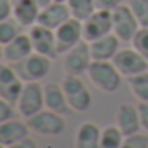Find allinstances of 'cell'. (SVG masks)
I'll return each mask as SVG.
<instances>
[{"label":"cell","instance_id":"7402d4cb","mask_svg":"<svg viewBox=\"0 0 148 148\" xmlns=\"http://www.w3.org/2000/svg\"><path fill=\"white\" fill-rule=\"evenodd\" d=\"M129 89L132 92V96L138 101H146L148 103V70L138 75H132L127 79Z\"/></svg>","mask_w":148,"mask_h":148},{"label":"cell","instance_id":"8fae6325","mask_svg":"<svg viewBox=\"0 0 148 148\" xmlns=\"http://www.w3.org/2000/svg\"><path fill=\"white\" fill-rule=\"evenodd\" d=\"M56 33V47H58V54H64L68 52L71 47H75L80 40H84V30H82V21L70 18L68 21H64L59 28L54 30Z\"/></svg>","mask_w":148,"mask_h":148},{"label":"cell","instance_id":"8992f818","mask_svg":"<svg viewBox=\"0 0 148 148\" xmlns=\"http://www.w3.org/2000/svg\"><path fill=\"white\" fill-rule=\"evenodd\" d=\"M92 63L91 49L87 40H80L75 47H71L68 52H64L63 59V71L64 75H84L89 70V64Z\"/></svg>","mask_w":148,"mask_h":148},{"label":"cell","instance_id":"4dcf8cb0","mask_svg":"<svg viewBox=\"0 0 148 148\" xmlns=\"http://www.w3.org/2000/svg\"><path fill=\"white\" fill-rule=\"evenodd\" d=\"M98 9H106V11H113L117 5H120L124 0H94Z\"/></svg>","mask_w":148,"mask_h":148},{"label":"cell","instance_id":"d4e9b609","mask_svg":"<svg viewBox=\"0 0 148 148\" xmlns=\"http://www.w3.org/2000/svg\"><path fill=\"white\" fill-rule=\"evenodd\" d=\"M131 45L148 61V26H141L131 40Z\"/></svg>","mask_w":148,"mask_h":148},{"label":"cell","instance_id":"ac0fdd59","mask_svg":"<svg viewBox=\"0 0 148 148\" xmlns=\"http://www.w3.org/2000/svg\"><path fill=\"white\" fill-rule=\"evenodd\" d=\"M30 136V127L26 120H16L14 117L0 124V143L4 146H11Z\"/></svg>","mask_w":148,"mask_h":148},{"label":"cell","instance_id":"603a6c76","mask_svg":"<svg viewBox=\"0 0 148 148\" xmlns=\"http://www.w3.org/2000/svg\"><path fill=\"white\" fill-rule=\"evenodd\" d=\"M124 134L115 124H110L101 129V138H99V148H120L124 141Z\"/></svg>","mask_w":148,"mask_h":148},{"label":"cell","instance_id":"d6a6232c","mask_svg":"<svg viewBox=\"0 0 148 148\" xmlns=\"http://www.w3.org/2000/svg\"><path fill=\"white\" fill-rule=\"evenodd\" d=\"M35 2H37L40 7H45L47 4H51V2H52V0H35Z\"/></svg>","mask_w":148,"mask_h":148},{"label":"cell","instance_id":"e575fe53","mask_svg":"<svg viewBox=\"0 0 148 148\" xmlns=\"http://www.w3.org/2000/svg\"><path fill=\"white\" fill-rule=\"evenodd\" d=\"M56 2H66V0H56Z\"/></svg>","mask_w":148,"mask_h":148},{"label":"cell","instance_id":"1f68e13d","mask_svg":"<svg viewBox=\"0 0 148 148\" xmlns=\"http://www.w3.org/2000/svg\"><path fill=\"white\" fill-rule=\"evenodd\" d=\"M5 148H37V143H35V139H32L28 136V138H25V139H21L11 146H5Z\"/></svg>","mask_w":148,"mask_h":148},{"label":"cell","instance_id":"e0dca14e","mask_svg":"<svg viewBox=\"0 0 148 148\" xmlns=\"http://www.w3.org/2000/svg\"><path fill=\"white\" fill-rule=\"evenodd\" d=\"M89 49L94 61H112L117 51L120 49V40L115 33H108L101 38L89 42Z\"/></svg>","mask_w":148,"mask_h":148},{"label":"cell","instance_id":"277c9868","mask_svg":"<svg viewBox=\"0 0 148 148\" xmlns=\"http://www.w3.org/2000/svg\"><path fill=\"white\" fill-rule=\"evenodd\" d=\"M26 124H28L30 131L42 134V136H59L66 129L64 115H59L47 108H44L38 113H35L33 117L26 119Z\"/></svg>","mask_w":148,"mask_h":148},{"label":"cell","instance_id":"30bf717a","mask_svg":"<svg viewBox=\"0 0 148 148\" xmlns=\"http://www.w3.org/2000/svg\"><path fill=\"white\" fill-rule=\"evenodd\" d=\"M25 80L19 77L16 68H12L9 63H0V98L12 103L16 106V101L23 91Z\"/></svg>","mask_w":148,"mask_h":148},{"label":"cell","instance_id":"4316f807","mask_svg":"<svg viewBox=\"0 0 148 148\" xmlns=\"http://www.w3.org/2000/svg\"><path fill=\"white\" fill-rule=\"evenodd\" d=\"M120 148H148V134L139 131L136 134L125 136Z\"/></svg>","mask_w":148,"mask_h":148},{"label":"cell","instance_id":"8d00e7d4","mask_svg":"<svg viewBox=\"0 0 148 148\" xmlns=\"http://www.w3.org/2000/svg\"><path fill=\"white\" fill-rule=\"evenodd\" d=\"M0 148H5V146H4V145H2V143H0Z\"/></svg>","mask_w":148,"mask_h":148},{"label":"cell","instance_id":"83f0119b","mask_svg":"<svg viewBox=\"0 0 148 148\" xmlns=\"http://www.w3.org/2000/svg\"><path fill=\"white\" fill-rule=\"evenodd\" d=\"M14 117V105L5 101L4 98H0V124L9 120Z\"/></svg>","mask_w":148,"mask_h":148},{"label":"cell","instance_id":"ffe728a7","mask_svg":"<svg viewBox=\"0 0 148 148\" xmlns=\"http://www.w3.org/2000/svg\"><path fill=\"white\" fill-rule=\"evenodd\" d=\"M38 14H40V5L35 2V0H19V2L14 4L12 18L23 28H30V26L37 25Z\"/></svg>","mask_w":148,"mask_h":148},{"label":"cell","instance_id":"cb8c5ba5","mask_svg":"<svg viewBox=\"0 0 148 148\" xmlns=\"http://www.w3.org/2000/svg\"><path fill=\"white\" fill-rule=\"evenodd\" d=\"M21 30H23V26L14 18L0 21V44H2V45L9 44L11 40H14L21 33Z\"/></svg>","mask_w":148,"mask_h":148},{"label":"cell","instance_id":"836d02e7","mask_svg":"<svg viewBox=\"0 0 148 148\" xmlns=\"http://www.w3.org/2000/svg\"><path fill=\"white\" fill-rule=\"evenodd\" d=\"M2 61H4V45L0 44V63H2Z\"/></svg>","mask_w":148,"mask_h":148},{"label":"cell","instance_id":"5bb4252c","mask_svg":"<svg viewBox=\"0 0 148 148\" xmlns=\"http://www.w3.org/2000/svg\"><path fill=\"white\" fill-rule=\"evenodd\" d=\"M115 125L120 129L124 136H131L141 131V122H139V113L138 106L131 103H122L117 108L115 115Z\"/></svg>","mask_w":148,"mask_h":148},{"label":"cell","instance_id":"d590c367","mask_svg":"<svg viewBox=\"0 0 148 148\" xmlns=\"http://www.w3.org/2000/svg\"><path fill=\"white\" fill-rule=\"evenodd\" d=\"M16 2H19V0H12V4H16Z\"/></svg>","mask_w":148,"mask_h":148},{"label":"cell","instance_id":"d6986e66","mask_svg":"<svg viewBox=\"0 0 148 148\" xmlns=\"http://www.w3.org/2000/svg\"><path fill=\"white\" fill-rule=\"evenodd\" d=\"M101 127L96 122H82L75 131V148H99Z\"/></svg>","mask_w":148,"mask_h":148},{"label":"cell","instance_id":"3957f363","mask_svg":"<svg viewBox=\"0 0 148 148\" xmlns=\"http://www.w3.org/2000/svg\"><path fill=\"white\" fill-rule=\"evenodd\" d=\"M14 68H16V71L19 73V77L25 82H40L42 79H45L51 73L52 59L44 56V54L32 52L21 63L14 64Z\"/></svg>","mask_w":148,"mask_h":148},{"label":"cell","instance_id":"f546056e","mask_svg":"<svg viewBox=\"0 0 148 148\" xmlns=\"http://www.w3.org/2000/svg\"><path fill=\"white\" fill-rule=\"evenodd\" d=\"M12 12H14L12 0H0V21L12 18Z\"/></svg>","mask_w":148,"mask_h":148},{"label":"cell","instance_id":"7a4b0ae2","mask_svg":"<svg viewBox=\"0 0 148 148\" xmlns=\"http://www.w3.org/2000/svg\"><path fill=\"white\" fill-rule=\"evenodd\" d=\"M61 86H63V91H64V96H66V101L71 112L84 113L91 108L92 94L79 75H64Z\"/></svg>","mask_w":148,"mask_h":148},{"label":"cell","instance_id":"f1b7e54d","mask_svg":"<svg viewBox=\"0 0 148 148\" xmlns=\"http://www.w3.org/2000/svg\"><path fill=\"white\" fill-rule=\"evenodd\" d=\"M138 113H139V122H141V129L145 132H148V103L146 101H138Z\"/></svg>","mask_w":148,"mask_h":148},{"label":"cell","instance_id":"ba28073f","mask_svg":"<svg viewBox=\"0 0 148 148\" xmlns=\"http://www.w3.org/2000/svg\"><path fill=\"white\" fill-rule=\"evenodd\" d=\"M112 63L115 64V68L120 71V75L129 79L132 75H138V73H143L148 70V61L131 45L125 49H119L117 54L113 56Z\"/></svg>","mask_w":148,"mask_h":148},{"label":"cell","instance_id":"4fadbf2b","mask_svg":"<svg viewBox=\"0 0 148 148\" xmlns=\"http://www.w3.org/2000/svg\"><path fill=\"white\" fill-rule=\"evenodd\" d=\"M70 18H71V14H70V9H68L66 2H56V0H52L45 7H40V14H38L37 23L44 25L51 30H56L64 21H68Z\"/></svg>","mask_w":148,"mask_h":148},{"label":"cell","instance_id":"9c48e42d","mask_svg":"<svg viewBox=\"0 0 148 148\" xmlns=\"http://www.w3.org/2000/svg\"><path fill=\"white\" fill-rule=\"evenodd\" d=\"M84 40L92 42L96 38H101L108 33H113V23H112V11L106 9H96L84 23Z\"/></svg>","mask_w":148,"mask_h":148},{"label":"cell","instance_id":"52a82bcc","mask_svg":"<svg viewBox=\"0 0 148 148\" xmlns=\"http://www.w3.org/2000/svg\"><path fill=\"white\" fill-rule=\"evenodd\" d=\"M112 23H113V33L119 37L120 42H131L136 32L141 28L129 4H120L112 11Z\"/></svg>","mask_w":148,"mask_h":148},{"label":"cell","instance_id":"7c38bea8","mask_svg":"<svg viewBox=\"0 0 148 148\" xmlns=\"http://www.w3.org/2000/svg\"><path fill=\"white\" fill-rule=\"evenodd\" d=\"M28 35L33 45V52L44 54L51 59L58 56V47H56V33L54 30L44 26V25H33L28 28Z\"/></svg>","mask_w":148,"mask_h":148},{"label":"cell","instance_id":"44dd1931","mask_svg":"<svg viewBox=\"0 0 148 148\" xmlns=\"http://www.w3.org/2000/svg\"><path fill=\"white\" fill-rule=\"evenodd\" d=\"M66 5L70 9L71 18H75L82 23L98 9L94 0H66Z\"/></svg>","mask_w":148,"mask_h":148},{"label":"cell","instance_id":"484cf974","mask_svg":"<svg viewBox=\"0 0 148 148\" xmlns=\"http://www.w3.org/2000/svg\"><path fill=\"white\" fill-rule=\"evenodd\" d=\"M129 7L139 26H148V0H129Z\"/></svg>","mask_w":148,"mask_h":148},{"label":"cell","instance_id":"9a60e30c","mask_svg":"<svg viewBox=\"0 0 148 148\" xmlns=\"http://www.w3.org/2000/svg\"><path fill=\"white\" fill-rule=\"evenodd\" d=\"M33 52V45L28 33H19L14 40L4 45V61L9 64H18Z\"/></svg>","mask_w":148,"mask_h":148},{"label":"cell","instance_id":"2e32d148","mask_svg":"<svg viewBox=\"0 0 148 148\" xmlns=\"http://www.w3.org/2000/svg\"><path fill=\"white\" fill-rule=\"evenodd\" d=\"M44 105H45L47 110H52L59 115H68L71 112V108L66 101L63 86L58 84V82L44 84Z\"/></svg>","mask_w":148,"mask_h":148},{"label":"cell","instance_id":"5b68a950","mask_svg":"<svg viewBox=\"0 0 148 148\" xmlns=\"http://www.w3.org/2000/svg\"><path fill=\"white\" fill-rule=\"evenodd\" d=\"M16 106L23 119H30L40 110H44V86L40 82H25Z\"/></svg>","mask_w":148,"mask_h":148},{"label":"cell","instance_id":"6da1fadb","mask_svg":"<svg viewBox=\"0 0 148 148\" xmlns=\"http://www.w3.org/2000/svg\"><path fill=\"white\" fill-rule=\"evenodd\" d=\"M86 75L89 77L91 84L105 94L115 92L122 82L120 71L115 68V64L112 61H94L92 59Z\"/></svg>","mask_w":148,"mask_h":148}]
</instances>
